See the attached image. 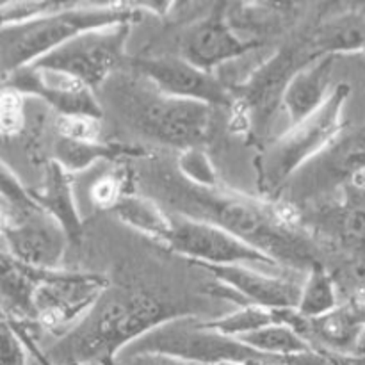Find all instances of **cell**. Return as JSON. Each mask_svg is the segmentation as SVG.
Here are the masks:
<instances>
[{"instance_id": "cell-21", "label": "cell", "mask_w": 365, "mask_h": 365, "mask_svg": "<svg viewBox=\"0 0 365 365\" xmlns=\"http://www.w3.org/2000/svg\"><path fill=\"white\" fill-rule=\"evenodd\" d=\"M125 155L145 157V150L103 141H75L63 135H57L53 143V163L70 175L89 170L102 160H118Z\"/></svg>"}, {"instance_id": "cell-6", "label": "cell", "mask_w": 365, "mask_h": 365, "mask_svg": "<svg viewBox=\"0 0 365 365\" xmlns=\"http://www.w3.org/2000/svg\"><path fill=\"white\" fill-rule=\"evenodd\" d=\"M143 353L166 355L196 365H264L287 360L262 355L239 339L227 337L196 317H175L128 346L121 359Z\"/></svg>"}, {"instance_id": "cell-1", "label": "cell", "mask_w": 365, "mask_h": 365, "mask_svg": "<svg viewBox=\"0 0 365 365\" xmlns=\"http://www.w3.org/2000/svg\"><path fill=\"white\" fill-rule=\"evenodd\" d=\"M139 178L146 189L143 195L155 200L168 212L214 225L266 253L278 266L310 271L323 264L316 245L296 228L289 202L269 205L223 184L195 185L178 173L177 166L170 168L163 159L148 160Z\"/></svg>"}, {"instance_id": "cell-10", "label": "cell", "mask_w": 365, "mask_h": 365, "mask_svg": "<svg viewBox=\"0 0 365 365\" xmlns=\"http://www.w3.org/2000/svg\"><path fill=\"white\" fill-rule=\"evenodd\" d=\"M107 287L109 282L98 274L38 271L32 298L36 323L50 331L75 327Z\"/></svg>"}, {"instance_id": "cell-35", "label": "cell", "mask_w": 365, "mask_h": 365, "mask_svg": "<svg viewBox=\"0 0 365 365\" xmlns=\"http://www.w3.org/2000/svg\"><path fill=\"white\" fill-rule=\"evenodd\" d=\"M305 356H296V359H291L287 360V362H280V364H264V365H303V362H305Z\"/></svg>"}, {"instance_id": "cell-14", "label": "cell", "mask_w": 365, "mask_h": 365, "mask_svg": "<svg viewBox=\"0 0 365 365\" xmlns=\"http://www.w3.org/2000/svg\"><path fill=\"white\" fill-rule=\"evenodd\" d=\"M2 82L4 88L43 100L57 116H91L102 120L103 110L95 89L71 75L31 64L4 77Z\"/></svg>"}, {"instance_id": "cell-2", "label": "cell", "mask_w": 365, "mask_h": 365, "mask_svg": "<svg viewBox=\"0 0 365 365\" xmlns=\"http://www.w3.org/2000/svg\"><path fill=\"white\" fill-rule=\"evenodd\" d=\"M175 317H180L175 307L148 292L109 285L89 312L45 351L36 349L31 335L20 339L41 365H114L128 346Z\"/></svg>"}, {"instance_id": "cell-12", "label": "cell", "mask_w": 365, "mask_h": 365, "mask_svg": "<svg viewBox=\"0 0 365 365\" xmlns=\"http://www.w3.org/2000/svg\"><path fill=\"white\" fill-rule=\"evenodd\" d=\"M339 187H365V130L339 138L291 180L296 200H312Z\"/></svg>"}, {"instance_id": "cell-11", "label": "cell", "mask_w": 365, "mask_h": 365, "mask_svg": "<svg viewBox=\"0 0 365 365\" xmlns=\"http://www.w3.org/2000/svg\"><path fill=\"white\" fill-rule=\"evenodd\" d=\"M171 214V212H170ZM166 248L200 266L278 267L271 257L246 245L235 235L202 221L171 214V234Z\"/></svg>"}, {"instance_id": "cell-27", "label": "cell", "mask_w": 365, "mask_h": 365, "mask_svg": "<svg viewBox=\"0 0 365 365\" xmlns=\"http://www.w3.org/2000/svg\"><path fill=\"white\" fill-rule=\"evenodd\" d=\"M365 50V20L348 18L339 24L331 25L324 32H321L316 39L314 56H334L337 52H355Z\"/></svg>"}, {"instance_id": "cell-26", "label": "cell", "mask_w": 365, "mask_h": 365, "mask_svg": "<svg viewBox=\"0 0 365 365\" xmlns=\"http://www.w3.org/2000/svg\"><path fill=\"white\" fill-rule=\"evenodd\" d=\"M274 323H278L274 310L264 309V307L259 305H242L235 312L212 321H205L209 328L234 339H241L245 335L262 330V328L271 327Z\"/></svg>"}, {"instance_id": "cell-16", "label": "cell", "mask_w": 365, "mask_h": 365, "mask_svg": "<svg viewBox=\"0 0 365 365\" xmlns=\"http://www.w3.org/2000/svg\"><path fill=\"white\" fill-rule=\"evenodd\" d=\"M221 284L235 292L242 305H259L269 310L298 309L302 285L282 277H273L250 266H203Z\"/></svg>"}, {"instance_id": "cell-19", "label": "cell", "mask_w": 365, "mask_h": 365, "mask_svg": "<svg viewBox=\"0 0 365 365\" xmlns=\"http://www.w3.org/2000/svg\"><path fill=\"white\" fill-rule=\"evenodd\" d=\"M29 191L43 210H46L53 220L59 221L71 242L81 241L82 220L77 203H75L70 173H66L57 163L50 160L46 164L41 184Z\"/></svg>"}, {"instance_id": "cell-24", "label": "cell", "mask_w": 365, "mask_h": 365, "mask_svg": "<svg viewBox=\"0 0 365 365\" xmlns=\"http://www.w3.org/2000/svg\"><path fill=\"white\" fill-rule=\"evenodd\" d=\"M339 307L337 292L330 273L324 269L323 264H317L309 271L305 284L302 285V298H299L298 314L305 319L314 321L327 314L334 312Z\"/></svg>"}, {"instance_id": "cell-9", "label": "cell", "mask_w": 365, "mask_h": 365, "mask_svg": "<svg viewBox=\"0 0 365 365\" xmlns=\"http://www.w3.org/2000/svg\"><path fill=\"white\" fill-rule=\"evenodd\" d=\"M130 36V24L93 29L46 53L34 66L48 68L78 78L89 88L103 86L114 75Z\"/></svg>"}, {"instance_id": "cell-33", "label": "cell", "mask_w": 365, "mask_h": 365, "mask_svg": "<svg viewBox=\"0 0 365 365\" xmlns=\"http://www.w3.org/2000/svg\"><path fill=\"white\" fill-rule=\"evenodd\" d=\"M2 365H29V351L20 335L13 330L7 319H2Z\"/></svg>"}, {"instance_id": "cell-3", "label": "cell", "mask_w": 365, "mask_h": 365, "mask_svg": "<svg viewBox=\"0 0 365 365\" xmlns=\"http://www.w3.org/2000/svg\"><path fill=\"white\" fill-rule=\"evenodd\" d=\"M109 98L128 127L159 145L185 152L209 138L214 107L164 95L141 75L113 81Z\"/></svg>"}, {"instance_id": "cell-37", "label": "cell", "mask_w": 365, "mask_h": 365, "mask_svg": "<svg viewBox=\"0 0 365 365\" xmlns=\"http://www.w3.org/2000/svg\"><path fill=\"white\" fill-rule=\"evenodd\" d=\"M348 365H365V359H362V356H351Z\"/></svg>"}, {"instance_id": "cell-28", "label": "cell", "mask_w": 365, "mask_h": 365, "mask_svg": "<svg viewBox=\"0 0 365 365\" xmlns=\"http://www.w3.org/2000/svg\"><path fill=\"white\" fill-rule=\"evenodd\" d=\"M177 170L185 180L202 187H217L221 185L220 177L210 163L209 155L202 148H189L180 152L177 160Z\"/></svg>"}, {"instance_id": "cell-29", "label": "cell", "mask_w": 365, "mask_h": 365, "mask_svg": "<svg viewBox=\"0 0 365 365\" xmlns=\"http://www.w3.org/2000/svg\"><path fill=\"white\" fill-rule=\"evenodd\" d=\"M0 127L4 138H14L25 127V96L11 88L0 95Z\"/></svg>"}, {"instance_id": "cell-15", "label": "cell", "mask_w": 365, "mask_h": 365, "mask_svg": "<svg viewBox=\"0 0 365 365\" xmlns=\"http://www.w3.org/2000/svg\"><path fill=\"white\" fill-rule=\"evenodd\" d=\"M227 6H217L210 16L191 25L182 39V57L198 68L212 71L227 61L246 56L259 46L257 39H246L235 32L225 14Z\"/></svg>"}, {"instance_id": "cell-22", "label": "cell", "mask_w": 365, "mask_h": 365, "mask_svg": "<svg viewBox=\"0 0 365 365\" xmlns=\"http://www.w3.org/2000/svg\"><path fill=\"white\" fill-rule=\"evenodd\" d=\"M114 212L127 227L166 246L171 234V214L145 195H125Z\"/></svg>"}, {"instance_id": "cell-25", "label": "cell", "mask_w": 365, "mask_h": 365, "mask_svg": "<svg viewBox=\"0 0 365 365\" xmlns=\"http://www.w3.org/2000/svg\"><path fill=\"white\" fill-rule=\"evenodd\" d=\"M334 217L342 241L365 252V187H346L344 203Z\"/></svg>"}, {"instance_id": "cell-13", "label": "cell", "mask_w": 365, "mask_h": 365, "mask_svg": "<svg viewBox=\"0 0 365 365\" xmlns=\"http://www.w3.org/2000/svg\"><path fill=\"white\" fill-rule=\"evenodd\" d=\"M132 64L141 77L168 96L209 107H232L234 103V89L214 77L212 71L202 70L184 57H141Z\"/></svg>"}, {"instance_id": "cell-38", "label": "cell", "mask_w": 365, "mask_h": 365, "mask_svg": "<svg viewBox=\"0 0 365 365\" xmlns=\"http://www.w3.org/2000/svg\"><path fill=\"white\" fill-rule=\"evenodd\" d=\"M93 365H102V364H93ZM114 365H120V364H114Z\"/></svg>"}, {"instance_id": "cell-4", "label": "cell", "mask_w": 365, "mask_h": 365, "mask_svg": "<svg viewBox=\"0 0 365 365\" xmlns=\"http://www.w3.org/2000/svg\"><path fill=\"white\" fill-rule=\"evenodd\" d=\"M138 11L132 4H66L53 13L24 24L2 25L0 32V66L2 78L20 68L31 66L63 46L70 39L93 29L132 24Z\"/></svg>"}, {"instance_id": "cell-8", "label": "cell", "mask_w": 365, "mask_h": 365, "mask_svg": "<svg viewBox=\"0 0 365 365\" xmlns=\"http://www.w3.org/2000/svg\"><path fill=\"white\" fill-rule=\"evenodd\" d=\"M312 53L284 46L273 57L260 64L255 71L234 89L230 127L234 132H264L273 120L278 106L284 103L285 89L296 71L312 61Z\"/></svg>"}, {"instance_id": "cell-17", "label": "cell", "mask_w": 365, "mask_h": 365, "mask_svg": "<svg viewBox=\"0 0 365 365\" xmlns=\"http://www.w3.org/2000/svg\"><path fill=\"white\" fill-rule=\"evenodd\" d=\"M365 331V302L339 305L334 312L307 321L302 337L310 344L323 346V351L342 356H355L356 346Z\"/></svg>"}, {"instance_id": "cell-20", "label": "cell", "mask_w": 365, "mask_h": 365, "mask_svg": "<svg viewBox=\"0 0 365 365\" xmlns=\"http://www.w3.org/2000/svg\"><path fill=\"white\" fill-rule=\"evenodd\" d=\"M38 271L16 262L13 257L2 250L0 259V284H2L4 317L13 321L36 323L34 298Z\"/></svg>"}, {"instance_id": "cell-32", "label": "cell", "mask_w": 365, "mask_h": 365, "mask_svg": "<svg viewBox=\"0 0 365 365\" xmlns=\"http://www.w3.org/2000/svg\"><path fill=\"white\" fill-rule=\"evenodd\" d=\"M66 4L61 2H7L2 4V25L24 24V21L34 20L43 14L53 13Z\"/></svg>"}, {"instance_id": "cell-18", "label": "cell", "mask_w": 365, "mask_h": 365, "mask_svg": "<svg viewBox=\"0 0 365 365\" xmlns=\"http://www.w3.org/2000/svg\"><path fill=\"white\" fill-rule=\"evenodd\" d=\"M334 56H319L299 68L289 82L284 95V109L291 127L302 123L321 109L330 98Z\"/></svg>"}, {"instance_id": "cell-36", "label": "cell", "mask_w": 365, "mask_h": 365, "mask_svg": "<svg viewBox=\"0 0 365 365\" xmlns=\"http://www.w3.org/2000/svg\"><path fill=\"white\" fill-rule=\"evenodd\" d=\"M355 356H362V359H365V331H364L362 337H360L359 346H356V353H355Z\"/></svg>"}, {"instance_id": "cell-7", "label": "cell", "mask_w": 365, "mask_h": 365, "mask_svg": "<svg viewBox=\"0 0 365 365\" xmlns=\"http://www.w3.org/2000/svg\"><path fill=\"white\" fill-rule=\"evenodd\" d=\"M349 95L351 88L348 84L335 86L330 98L317 113L289 127L285 134L271 143L260 163V184L264 191H277L291 182L298 171L341 138L344 125L342 113Z\"/></svg>"}, {"instance_id": "cell-34", "label": "cell", "mask_w": 365, "mask_h": 365, "mask_svg": "<svg viewBox=\"0 0 365 365\" xmlns=\"http://www.w3.org/2000/svg\"><path fill=\"white\" fill-rule=\"evenodd\" d=\"M120 365H189L182 360L166 355H153V353H143V355L127 356L121 359Z\"/></svg>"}, {"instance_id": "cell-30", "label": "cell", "mask_w": 365, "mask_h": 365, "mask_svg": "<svg viewBox=\"0 0 365 365\" xmlns=\"http://www.w3.org/2000/svg\"><path fill=\"white\" fill-rule=\"evenodd\" d=\"M125 196V177L118 171L103 173L96 178L95 184L89 189L91 203L98 209H116L120 200Z\"/></svg>"}, {"instance_id": "cell-31", "label": "cell", "mask_w": 365, "mask_h": 365, "mask_svg": "<svg viewBox=\"0 0 365 365\" xmlns=\"http://www.w3.org/2000/svg\"><path fill=\"white\" fill-rule=\"evenodd\" d=\"M57 135L75 141H100L102 120L91 116H57Z\"/></svg>"}, {"instance_id": "cell-5", "label": "cell", "mask_w": 365, "mask_h": 365, "mask_svg": "<svg viewBox=\"0 0 365 365\" xmlns=\"http://www.w3.org/2000/svg\"><path fill=\"white\" fill-rule=\"evenodd\" d=\"M0 192L4 252L32 269L59 271L70 237L59 221L38 205L6 163Z\"/></svg>"}, {"instance_id": "cell-23", "label": "cell", "mask_w": 365, "mask_h": 365, "mask_svg": "<svg viewBox=\"0 0 365 365\" xmlns=\"http://www.w3.org/2000/svg\"><path fill=\"white\" fill-rule=\"evenodd\" d=\"M239 341L245 342L246 346L253 348L255 351L262 353V355L280 360L296 359V356L310 355V353L317 351L294 328L282 323H274L271 327L262 328V330L253 331V334L241 337Z\"/></svg>"}]
</instances>
